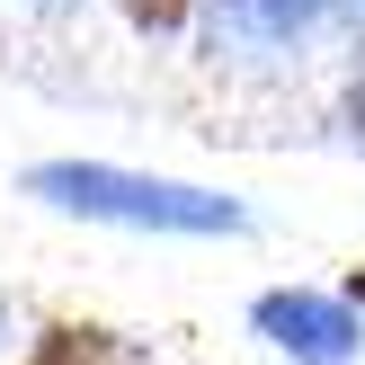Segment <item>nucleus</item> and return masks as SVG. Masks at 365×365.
<instances>
[{
	"mask_svg": "<svg viewBox=\"0 0 365 365\" xmlns=\"http://www.w3.org/2000/svg\"><path fill=\"white\" fill-rule=\"evenodd\" d=\"M27 365H125V356H116V339H98V330H45Z\"/></svg>",
	"mask_w": 365,
	"mask_h": 365,
	"instance_id": "nucleus-1",
	"label": "nucleus"
},
{
	"mask_svg": "<svg viewBox=\"0 0 365 365\" xmlns=\"http://www.w3.org/2000/svg\"><path fill=\"white\" fill-rule=\"evenodd\" d=\"M356 294H365V277H356Z\"/></svg>",
	"mask_w": 365,
	"mask_h": 365,
	"instance_id": "nucleus-2",
	"label": "nucleus"
}]
</instances>
